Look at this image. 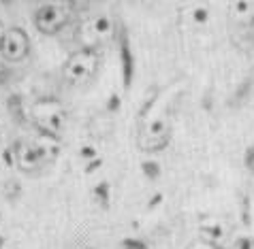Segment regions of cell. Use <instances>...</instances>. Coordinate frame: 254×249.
<instances>
[{"label": "cell", "mask_w": 254, "mask_h": 249, "mask_svg": "<svg viewBox=\"0 0 254 249\" xmlns=\"http://www.w3.org/2000/svg\"><path fill=\"white\" fill-rule=\"evenodd\" d=\"M114 19L107 15H96L81 21L75 30V41L81 49H98V45L107 43L114 37Z\"/></svg>", "instance_id": "obj_4"}, {"label": "cell", "mask_w": 254, "mask_h": 249, "mask_svg": "<svg viewBox=\"0 0 254 249\" xmlns=\"http://www.w3.org/2000/svg\"><path fill=\"white\" fill-rule=\"evenodd\" d=\"M37 2H39V0H37ZM43 2H45V0H43Z\"/></svg>", "instance_id": "obj_12"}, {"label": "cell", "mask_w": 254, "mask_h": 249, "mask_svg": "<svg viewBox=\"0 0 254 249\" xmlns=\"http://www.w3.org/2000/svg\"><path fill=\"white\" fill-rule=\"evenodd\" d=\"M98 70V51L96 49H77L68 55V60L62 66V79L68 85H86L92 81V77Z\"/></svg>", "instance_id": "obj_2"}, {"label": "cell", "mask_w": 254, "mask_h": 249, "mask_svg": "<svg viewBox=\"0 0 254 249\" xmlns=\"http://www.w3.org/2000/svg\"><path fill=\"white\" fill-rule=\"evenodd\" d=\"M13 158H15L17 168L24 173H37L47 164L34 141H17L13 147Z\"/></svg>", "instance_id": "obj_7"}, {"label": "cell", "mask_w": 254, "mask_h": 249, "mask_svg": "<svg viewBox=\"0 0 254 249\" xmlns=\"http://www.w3.org/2000/svg\"><path fill=\"white\" fill-rule=\"evenodd\" d=\"M73 17V4L70 0H45L34 11V26L41 34H58Z\"/></svg>", "instance_id": "obj_3"}, {"label": "cell", "mask_w": 254, "mask_h": 249, "mask_svg": "<svg viewBox=\"0 0 254 249\" xmlns=\"http://www.w3.org/2000/svg\"><path fill=\"white\" fill-rule=\"evenodd\" d=\"M188 249H218L216 243H209V241L205 239H199V241H194V243H190Z\"/></svg>", "instance_id": "obj_10"}, {"label": "cell", "mask_w": 254, "mask_h": 249, "mask_svg": "<svg viewBox=\"0 0 254 249\" xmlns=\"http://www.w3.org/2000/svg\"><path fill=\"white\" fill-rule=\"evenodd\" d=\"M30 51V39L22 28H6L0 41V55L6 62H22Z\"/></svg>", "instance_id": "obj_6"}, {"label": "cell", "mask_w": 254, "mask_h": 249, "mask_svg": "<svg viewBox=\"0 0 254 249\" xmlns=\"http://www.w3.org/2000/svg\"><path fill=\"white\" fill-rule=\"evenodd\" d=\"M4 30H6V28H4L2 24H0V41H2V34H4Z\"/></svg>", "instance_id": "obj_11"}, {"label": "cell", "mask_w": 254, "mask_h": 249, "mask_svg": "<svg viewBox=\"0 0 254 249\" xmlns=\"http://www.w3.org/2000/svg\"><path fill=\"white\" fill-rule=\"evenodd\" d=\"M169 139H171V126H169V122L162 117H154V119H147V122L141 124L137 143L143 151L156 153L167 147Z\"/></svg>", "instance_id": "obj_5"}, {"label": "cell", "mask_w": 254, "mask_h": 249, "mask_svg": "<svg viewBox=\"0 0 254 249\" xmlns=\"http://www.w3.org/2000/svg\"><path fill=\"white\" fill-rule=\"evenodd\" d=\"M229 249H254V239L252 237H237L231 241Z\"/></svg>", "instance_id": "obj_9"}, {"label": "cell", "mask_w": 254, "mask_h": 249, "mask_svg": "<svg viewBox=\"0 0 254 249\" xmlns=\"http://www.w3.org/2000/svg\"><path fill=\"white\" fill-rule=\"evenodd\" d=\"M30 115H32V122L37 124L39 132H47V134H54V137H60L68 122L64 104L56 100V98L37 100L30 109Z\"/></svg>", "instance_id": "obj_1"}, {"label": "cell", "mask_w": 254, "mask_h": 249, "mask_svg": "<svg viewBox=\"0 0 254 249\" xmlns=\"http://www.w3.org/2000/svg\"><path fill=\"white\" fill-rule=\"evenodd\" d=\"M229 17L233 24L252 28L254 26V0H233L229 6Z\"/></svg>", "instance_id": "obj_8"}]
</instances>
